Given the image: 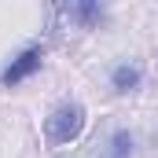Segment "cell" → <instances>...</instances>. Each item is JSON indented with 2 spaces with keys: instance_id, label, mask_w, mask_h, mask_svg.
<instances>
[{
  "instance_id": "6da1fadb",
  "label": "cell",
  "mask_w": 158,
  "mask_h": 158,
  "mask_svg": "<svg viewBox=\"0 0 158 158\" xmlns=\"http://www.w3.org/2000/svg\"><path fill=\"white\" fill-rule=\"evenodd\" d=\"M81 129H85V107L81 103H63L48 118V140L52 143H70Z\"/></svg>"
},
{
  "instance_id": "7a4b0ae2",
  "label": "cell",
  "mask_w": 158,
  "mask_h": 158,
  "mask_svg": "<svg viewBox=\"0 0 158 158\" xmlns=\"http://www.w3.org/2000/svg\"><path fill=\"white\" fill-rule=\"evenodd\" d=\"M40 59H44V55H40L37 48L22 52V55H19V59H15V63L4 70V77H0V81H4L7 88H11V85H19V81H26L30 74H33V70H40Z\"/></svg>"
},
{
  "instance_id": "3957f363",
  "label": "cell",
  "mask_w": 158,
  "mask_h": 158,
  "mask_svg": "<svg viewBox=\"0 0 158 158\" xmlns=\"http://www.w3.org/2000/svg\"><path fill=\"white\" fill-rule=\"evenodd\" d=\"M140 85V70L136 66H118L114 70V88L118 92H129V88H136Z\"/></svg>"
},
{
  "instance_id": "277c9868",
  "label": "cell",
  "mask_w": 158,
  "mask_h": 158,
  "mask_svg": "<svg viewBox=\"0 0 158 158\" xmlns=\"http://www.w3.org/2000/svg\"><path fill=\"white\" fill-rule=\"evenodd\" d=\"M110 158H125L129 155V147H132V140H129V132H114V140H110Z\"/></svg>"
},
{
  "instance_id": "5b68a950",
  "label": "cell",
  "mask_w": 158,
  "mask_h": 158,
  "mask_svg": "<svg viewBox=\"0 0 158 158\" xmlns=\"http://www.w3.org/2000/svg\"><path fill=\"white\" fill-rule=\"evenodd\" d=\"M70 15H77V19H85V22H96V19H99V7H96V4H74Z\"/></svg>"
}]
</instances>
